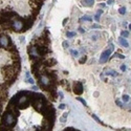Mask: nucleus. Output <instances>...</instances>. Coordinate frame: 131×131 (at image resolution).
Masks as SVG:
<instances>
[{"label":"nucleus","instance_id":"obj_1","mask_svg":"<svg viewBox=\"0 0 131 131\" xmlns=\"http://www.w3.org/2000/svg\"><path fill=\"white\" fill-rule=\"evenodd\" d=\"M16 123V119L15 115L13 114L11 111H6L2 116V124L3 126H5L6 128H11L12 126H14Z\"/></svg>","mask_w":131,"mask_h":131},{"label":"nucleus","instance_id":"obj_2","mask_svg":"<svg viewBox=\"0 0 131 131\" xmlns=\"http://www.w3.org/2000/svg\"><path fill=\"white\" fill-rule=\"evenodd\" d=\"M12 28L15 31H17V33L24 31V22L17 17V18H15L14 20H12Z\"/></svg>","mask_w":131,"mask_h":131},{"label":"nucleus","instance_id":"obj_3","mask_svg":"<svg viewBox=\"0 0 131 131\" xmlns=\"http://www.w3.org/2000/svg\"><path fill=\"white\" fill-rule=\"evenodd\" d=\"M28 55H30L31 59L35 60V59H39V58H42L40 56L39 51H38V47L36 45H31L30 48H28Z\"/></svg>","mask_w":131,"mask_h":131},{"label":"nucleus","instance_id":"obj_4","mask_svg":"<svg viewBox=\"0 0 131 131\" xmlns=\"http://www.w3.org/2000/svg\"><path fill=\"white\" fill-rule=\"evenodd\" d=\"M0 45L2 47H5V48H8L10 46H12V41L10 39V37L6 36V35H0Z\"/></svg>","mask_w":131,"mask_h":131},{"label":"nucleus","instance_id":"obj_5","mask_svg":"<svg viewBox=\"0 0 131 131\" xmlns=\"http://www.w3.org/2000/svg\"><path fill=\"white\" fill-rule=\"evenodd\" d=\"M112 49H113V45L110 46V49H107V50L103 51V54L101 55V58H100V63H105L107 60H108V58L110 56V54H111Z\"/></svg>","mask_w":131,"mask_h":131},{"label":"nucleus","instance_id":"obj_6","mask_svg":"<svg viewBox=\"0 0 131 131\" xmlns=\"http://www.w3.org/2000/svg\"><path fill=\"white\" fill-rule=\"evenodd\" d=\"M74 92L75 94H78V95H80V94H83V85H82V83L81 82H75L74 83Z\"/></svg>","mask_w":131,"mask_h":131},{"label":"nucleus","instance_id":"obj_7","mask_svg":"<svg viewBox=\"0 0 131 131\" xmlns=\"http://www.w3.org/2000/svg\"><path fill=\"white\" fill-rule=\"evenodd\" d=\"M55 64H57V60L54 59V58H50V59H47V60L43 61V66H46V67L54 66Z\"/></svg>","mask_w":131,"mask_h":131},{"label":"nucleus","instance_id":"obj_8","mask_svg":"<svg viewBox=\"0 0 131 131\" xmlns=\"http://www.w3.org/2000/svg\"><path fill=\"white\" fill-rule=\"evenodd\" d=\"M119 42L121 43V45H123L124 47H128V46H129V43L127 42V40L126 39H124L123 37H121L120 39H119Z\"/></svg>","mask_w":131,"mask_h":131},{"label":"nucleus","instance_id":"obj_9","mask_svg":"<svg viewBox=\"0 0 131 131\" xmlns=\"http://www.w3.org/2000/svg\"><path fill=\"white\" fill-rule=\"evenodd\" d=\"M94 0H83L82 1V4L84 6H91L92 4H94Z\"/></svg>","mask_w":131,"mask_h":131},{"label":"nucleus","instance_id":"obj_10","mask_svg":"<svg viewBox=\"0 0 131 131\" xmlns=\"http://www.w3.org/2000/svg\"><path fill=\"white\" fill-rule=\"evenodd\" d=\"M106 75H112V77H116V75H118V72H116L115 70H112V69H109V70L106 72Z\"/></svg>","mask_w":131,"mask_h":131},{"label":"nucleus","instance_id":"obj_11","mask_svg":"<svg viewBox=\"0 0 131 131\" xmlns=\"http://www.w3.org/2000/svg\"><path fill=\"white\" fill-rule=\"evenodd\" d=\"M25 78L27 79V82H28V83H30V84H33V85H34V80L31 78V75H30V74H28V72H26V74H25Z\"/></svg>","mask_w":131,"mask_h":131},{"label":"nucleus","instance_id":"obj_12","mask_svg":"<svg viewBox=\"0 0 131 131\" xmlns=\"http://www.w3.org/2000/svg\"><path fill=\"white\" fill-rule=\"evenodd\" d=\"M91 20H92L91 17L84 16V17H82V18H80V22H82V21H91Z\"/></svg>","mask_w":131,"mask_h":131},{"label":"nucleus","instance_id":"obj_13","mask_svg":"<svg viewBox=\"0 0 131 131\" xmlns=\"http://www.w3.org/2000/svg\"><path fill=\"white\" fill-rule=\"evenodd\" d=\"M102 13H103V11H102V10H99V11H98L97 15H95V17H94L97 21H99V20H100V16H101V14H102Z\"/></svg>","mask_w":131,"mask_h":131},{"label":"nucleus","instance_id":"obj_14","mask_svg":"<svg viewBox=\"0 0 131 131\" xmlns=\"http://www.w3.org/2000/svg\"><path fill=\"white\" fill-rule=\"evenodd\" d=\"M66 36H67L68 38H72V37L75 36V31H67V33H66Z\"/></svg>","mask_w":131,"mask_h":131},{"label":"nucleus","instance_id":"obj_15","mask_svg":"<svg viewBox=\"0 0 131 131\" xmlns=\"http://www.w3.org/2000/svg\"><path fill=\"white\" fill-rule=\"evenodd\" d=\"M123 101H124V102H126V103H128V102H130V98H129V95L124 94V95H123Z\"/></svg>","mask_w":131,"mask_h":131},{"label":"nucleus","instance_id":"obj_16","mask_svg":"<svg viewBox=\"0 0 131 131\" xmlns=\"http://www.w3.org/2000/svg\"><path fill=\"white\" fill-rule=\"evenodd\" d=\"M86 60H87V57H86V56H83V57L80 59V61H79V62H80V64H83V63L86 62Z\"/></svg>","mask_w":131,"mask_h":131},{"label":"nucleus","instance_id":"obj_17","mask_svg":"<svg viewBox=\"0 0 131 131\" xmlns=\"http://www.w3.org/2000/svg\"><path fill=\"white\" fill-rule=\"evenodd\" d=\"M121 35H122V37H128V36H129V31H123L121 33Z\"/></svg>","mask_w":131,"mask_h":131},{"label":"nucleus","instance_id":"obj_18","mask_svg":"<svg viewBox=\"0 0 131 131\" xmlns=\"http://www.w3.org/2000/svg\"><path fill=\"white\" fill-rule=\"evenodd\" d=\"M70 54H71L74 57H77L78 55H79V52H78V50H75V49H71V50H70Z\"/></svg>","mask_w":131,"mask_h":131},{"label":"nucleus","instance_id":"obj_19","mask_svg":"<svg viewBox=\"0 0 131 131\" xmlns=\"http://www.w3.org/2000/svg\"><path fill=\"white\" fill-rule=\"evenodd\" d=\"M119 12H120V14H122V15H124L125 13H126V7H121L120 10H119Z\"/></svg>","mask_w":131,"mask_h":131},{"label":"nucleus","instance_id":"obj_20","mask_svg":"<svg viewBox=\"0 0 131 131\" xmlns=\"http://www.w3.org/2000/svg\"><path fill=\"white\" fill-rule=\"evenodd\" d=\"M77 100H78V101H80V102H81V103H82V104L84 105V106H87V103H86V102H85V101H84V100H83V99H82V98H77Z\"/></svg>","mask_w":131,"mask_h":131},{"label":"nucleus","instance_id":"obj_21","mask_svg":"<svg viewBox=\"0 0 131 131\" xmlns=\"http://www.w3.org/2000/svg\"><path fill=\"white\" fill-rule=\"evenodd\" d=\"M91 115H92V118H94V120H95V121H97V122H98V123H100V124H103V123H102V122H101L100 120H99V118H98V116H97V115H95V114H91Z\"/></svg>","mask_w":131,"mask_h":131},{"label":"nucleus","instance_id":"obj_22","mask_svg":"<svg viewBox=\"0 0 131 131\" xmlns=\"http://www.w3.org/2000/svg\"><path fill=\"white\" fill-rule=\"evenodd\" d=\"M115 57H119L120 59H125V56H123V55H121V54H118V52L115 54Z\"/></svg>","mask_w":131,"mask_h":131},{"label":"nucleus","instance_id":"obj_23","mask_svg":"<svg viewBox=\"0 0 131 131\" xmlns=\"http://www.w3.org/2000/svg\"><path fill=\"white\" fill-rule=\"evenodd\" d=\"M68 46H69V43H68L67 41H64V42H63V47L67 48V47H68Z\"/></svg>","mask_w":131,"mask_h":131},{"label":"nucleus","instance_id":"obj_24","mask_svg":"<svg viewBox=\"0 0 131 131\" xmlns=\"http://www.w3.org/2000/svg\"><path fill=\"white\" fill-rule=\"evenodd\" d=\"M116 105H118V106H120V107H123V103H122L121 101H118V100H116Z\"/></svg>","mask_w":131,"mask_h":131},{"label":"nucleus","instance_id":"obj_25","mask_svg":"<svg viewBox=\"0 0 131 131\" xmlns=\"http://www.w3.org/2000/svg\"><path fill=\"white\" fill-rule=\"evenodd\" d=\"M65 106H66L65 104H60V105H59V108H60V109H64V108H65Z\"/></svg>","mask_w":131,"mask_h":131},{"label":"nucleus","instance_id":"obj_26","mask_svg":"<svg viewBox=\"0 0 131 131\" xmlns=\"http://www.w3.org/2000/svg\"><path fill=\"white\" fill-rule=\"evenodd\" d=\"M92 27H94V28H100L101 26H100V25H98V24H94V25H92Z\"/></svg>","mask_w":131,"mask_h":131},{"label":"nucleus","instance_id":"obj_27","mask_svg":"<svg viewBox=\"0 0 131 131\" xmlns=\"http://www.w3.org/2000/svg\"><path fill=\"white\" fill-rule=\"evenodd\" d=\"M107 3H108V4H113V3H114V1H113V0H108Z\"/></svg>","mask_w":131,"mask_h":131},{"label":"nucleus","instance_id":"obj_28","mask_svg":"<svg viewBox=\"0 0 131 131\" xmlns=\"http://www.w3.org/2000/svg\"><path fill=\"white\" fill-rule=\"evenodd\" d=\"M121 69H122L123 71H125V70H126V66H125V65H122V66H121Z\"/></svg>","mask_w":131,"mask_h":131},{"label":"nucleus","instance_id":"obj_29","mask_svg":"<svg viewBox=\"0 0 131 131\" xmlns=\"http://www.w3.org/2000/svg\"><path fill=\"white\" fill-rule=\"evenodd\" d=\"M79 31H80V33H84V31H85V30H84V28H82V27H80V28H79Z\"/></svg>","mask_w":131,"mask_h":131},{"label":"nucleus","instance_id":"obj_30","mask_svg":"<svg viewBox=\"0 0 131 131\" xmlns=\"http://www.w3.org/2000/svg\"><path fill=\"white\" fill-rule=\"evenodd\" d=\"M59 95H60V99H63V94L61 91H59Z\"/></svg>","mask_w":131,"mask_h":131},{"label":"nucleus","instance_id":"obj_31","mask_svg":"<svg viewBox=\"0 0 131 131\" xmlns=\"http://www.w3.org/2000/svg\"><path fill=\"white\" fill-rule=\"evenodd\" d=\"M68 21V18L67 19H64V22H63V25H65L66 24V22H67Z\"/></svg>","mask_w":131,"mask_h":131},{"label":"nucleus","instance_id":"obj_32","mask_svg":"<svg viewBox=\"0 0 131 131\" xmlns=\"http://www.w3.org/2000/svg\"><path fill=\"white\" fill-rule=\"evenodd\" d=\"M100 5H101V6H102V7H105V3H101Z\"/></svg>","mask_w":131,"mask_h":131},{"label":"nucleus","instance_id":"obj_33","mask_svg":"<svg viewBox=\"0 0 131 131\" xmlns=\"http://www.w3.org/2000/svg\"><path fill=\"white\" fill-rule=\"evenodd\" d=\"M129 28H130V30H131V24H130V25H129Z\"/></svg>","mask_w":131,"mask_h":131},{"label":"nucleus","instance_id":"obj_34","mask_svg":"<svg viewBox=\"0 0 131 131\" xmlns=\"http://www.w3.org/2000/svg\"><path fill=\"white\" fill-rule=\"evenodd\" d=\"M0 46H1V45H0Z\"/></svg>","mask_w":131,"mask_h":131}]
</instances>
